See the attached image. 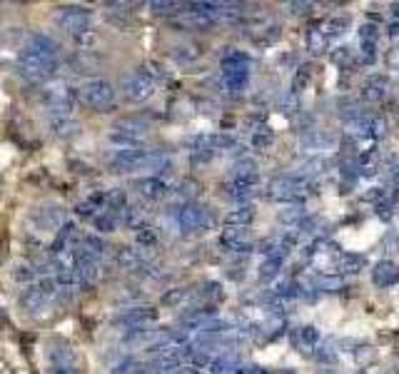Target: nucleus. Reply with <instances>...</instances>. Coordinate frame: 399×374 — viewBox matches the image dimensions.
<instances>
[{
    "mask_svg": "<svg viewBox=\"0 0 399 374\" xmlns=\"http://www.w3.org/2000/svg\"><path fill=\"white\" fill-rule=\"evenodd\" d=\"M232 177H257V162L252 158H242L234 162Z\"/></svg>",
    "mask_w": 399,
    "mask_h": 374,
    "instance_id": "39",
    "label": "nucleus"
},
{
    "mask_svg": "<svg viewBox=\"0 0 399 374\" xmlns=\"http://www.w3.org/2000/svg\"><path fill=\"white\" fill-rule=\"evenodd\" d=\"M317 28L327 35V40H330V38H337V35H342L344 30L349 28V20L347 18H327L325 23H319Z\"/></svg>",
    "mask_w": 399,
    "mask_h": 374,
    "instance_id": "32",
    "label": "nucleus"
},
{
    "mask_svg": "<svg viewBox=\"0 0 399 374\" xmlns=\"http://www.w3.org/2000/svg\"><path fill=\"white\" fill-rule=\"evenodd\" d=\"M304 217H307V210H304L302 202H287L285 210H279V220L290 227H297Z\"/></svg>",
    "mask_w": 399,
    "mask_h": 374,
    "instance_id": "27",
    "label": "nucleus"
},
{
    "mask_svg": "<svg viewBox=\"0 0 399 374\" xmlns=\"http://www.w3.org/2000/svg\"><path fill=\"white\" fill-rule=\"evenodd\" d=\"M377 38H379V28L374 23H365L359 28V43H370V46H377Z\"/></svg>",
    "mask_w": 399,
    "mask_h": 374,
    "instance_id": "44",
    "label": "nucleus"
},
{
    "mask_svg": "<svg viewBox=\"0 0 399 374\" xmlns=\"http://www.w3.org/2000/svg\"><path fill=\"white\" fill-rule=\"evenodd\" d=\"M57 295V284L52 277H40L33 284H25L23 295H20V305L28 312H38Z\"/></svg>",
    "mask_w": 399,
    "mask_h": 374,
    "instance_id": "4",
    "label": "nucleus"
},
{
    "mask_svg": "<svg viewBox=\"0 0 399 374\" xmlns=\"http://www.w3.org/2000/svg\"><path fill=\"white\" fill-rule=\"evenodd\" d=\"M92 225H95V230H100V233H115L120 225V217L115 215V212L103 210L100 215L92 217Z\"/></svg>",
    "mask_w": 399,
    "mask_h": 374,
    "instance_id": "34",
    "label": "nucleus"
},
{
    "mask_svg": "<svg viewBox=\"0 0 399 374\" xmlns=\"http://www.w3.org/2000/svg\"><path fill=\"white\" fill-rule=\"evenodd\" d=\"M322 342V335H319V329L314 327V324H302V327L295 329V345L300 347V349H317V345Z\"/></svg>",
    "mask_w": 399,
    "mask_h": 374,
    "instance_id": "21",
    "label": "nucleus"
},
{
    "mask_svg": "<svg viewBox=\"0 0 399 374\" xmlns=\"http://www.w3.org/2000/svg\"><path fill=\"white\" fill-rule=\"evenodd\" d=\"M267 195L277 202H300L307 195V182L302 177L292 175H279L274 180H270Z\"/></svg>",
    "mask_w": 399,
    "mask_h": 374,
    "instance_id": "6",
    "label": "nucleus"
},
{
    "mask_svg": "<svg viewBox=\"0 0 399 374\" xmlns=\"http://www.w3.org/2000/svg\"><path fill=\"white\" fill-rule=\"evenodd\" d=\"M15 279L18 282H25V284H33L35 282V277H38V265L35 262H20V265L15 267Z\"/></svg>",
    "mask_w": 399,
    "mask_h": 374,
    "instance_id": "37",
    "label": "nucleus"
},
{
    "mask_svg": "<svg viewBox=\"0 0 399 374\" xmlns=\"http://www.w3.org/2000/svg\"><path fill=\"white\" fill-rule=\"evenodd\" d=\"M359 374H370V369H362V372H359Z\"/></svg>",
    "mask_w": 399,
    "mask_h": 374,
    "instance_id": "55",
    "label": "nucleus"
},
{
    "mask_svg": "<svg viewBox=\"0 0 399 374\" xmlns=\"http://www.w3.org/2000/svg\"><path fill=\"white\" fill-rule=\"evenodd\" d=\"M252 220H255V207H252V205H239V207H234L232 212H227L225 225L227 227H247Z\"/></svg>",
    "mask_w": 399,
    "mask_h": 374,
    "instance_id": "26",
    "label": "nucleus"
},
{
    "mask_svg": "<svg viewBox=\"0 0 399 374\" xmlns=\"http://www.w3.org/2000/svg\"><path fill=\"white\" fill-rule=\"evenodd\" d=\"M250 55L242 50H227L223 55V80L232 95H239L250 83Z\"/></svg>",
    "mask_w": 399,
    "mask_h": 374,
    "instance_id": "2",
    "label": "nucleus"
},
{
    "mask_svg": "<svg viewBox=\"0 0 399 374\" xmlns=\"http://www.w3.org/2000/svg\"><path fill=\"white\" fill-rule=\"evenodd\" d=\"M330 57L335 65H340V68H352V62H359L357 50H349V48H335Z\"/></svg>",
    "mask_w": 399,
    "mask_h": 374,
    "instance_id": "38",
    "label": "nucleus"
},
{
    "mask_svg": "<svg viewBox=\"0 0 399 374\" xmlns=\"http://www.w3.org/2000/svg\"><path fill=\"white\" fill-rule=\"evenodd\" d=\"M155 92V80L148 70H132L122 78V95L130 102H145Z\"/></svg>",
    "mask_w": 399,
    "mask_h": 374,
    "instance_id": "9",
    "label": "nucleus"
},
{
    "mask_svg": "<svg viewBox=\"0 0 399 374\" xmlns=\"http://www.w3.org/2000/svg\"><path fill=\"white\" fill-rule=\"evenodd\" d=\"M374 359V349H370V347H362V349H357V362L359 364H367Z\"/></svg>",
    "mask_w": 399,
    "mask_h": 374,
    "instance_id": "48",
    "label": "nucleus"
},
{
    "mask_svg": "<svg viewBox=\"0 0 399 374\" xmlns=\"http://www.w3.org/2000/svg\"><path fill=\"white\" fill-rule=\"evenodd\" d=\"M314 289H317V292H337V289H342V277L322 275V277H317V282H314Z\"/></svg>",
    "mask_w": 399,
    "mask_h": 374,
    "instance_id": "40",
    "label": "nucleus"
},
{
    "mask_svg": "<svg viewBox=\"0 0 399 374\" xmlns=\"http://www.w3.org/2000/svg\"><path fill=\"white\" fill-rule=\"evenodd\" d=\"M389 11H392V20H399V3H394Z\"/></svg>",
    "mask_w": 399,
    "mask_h": 374,
    "instance_id": "54",
    "label": "nucleus"
},
{
    "mask_svg": "<svg viewBox=\"0 0 399 374\" xmlns=\"http://www.w3.org/2000/svg\"><path fill=\"white\" fill-rule=\"evenodd\" d=\"M177 225L183 233H200V230H207V227L215 225V217L210 215L207 207L197 202H185L180 210H177Z\"/></svg>",
    "mask_w": 399,
    "mask_h": 374,
    "instance_id": "8",
    "label": "nucleus"
},
{
    "mask_svg": "<svg viewBox=\"0 0 399 374\" xmlns=\"http://www.w3.org/2000/svg\"><path fill=\"white\" fill-rule=\"evenodd\" d=\"M33 222L38 230H50L57 233L60 227L65 225V210L60 205H46V207H38L33 212Z\"/></svg>",
    "mask_w": 399,
    "mask_h": 374,
    "instance_id": "12",
    "label": "nucleus"
},
{
    "mask_svg": "<svg viewBox=\"0 0 399 374\" xmlns=\"http://www.w3.org/2000/svg\"><path fill=\"white\" fill-rule=\"evenodd\" d=\"M365 257L362 255H342L340 257V272L342 275H357L365 270Z\"/></svg>",
    "mask_w": 399,
    "mask_h": 374,
    "instance_id": "35",
    "label": "nucleus"
},
{
    "mask_svg": "<svg viewBox=\"0 0 399 374\" xmlns=\"http://www.w3.org/2000/svg\"><path fill=\"white\" fill-rule=\"evenodd\" d=\"M158 242V235H155L153 227H140L137 230V244H143V247H153V244Z\"/></svg>",
    "mask_w": 399,
    "mask_h": 374,
    "instance_id": "46",
    "label": "nucleus"
},
{
    "mask_svg": "<svg viewBox=\"0 0 399 374\" xmlns=\"http://www.w3.org/2000/svg\"><path fill=\"white\" fill-rule=\"evenodd\" d=\"M132 187H135L137 193L143 195L145 200H153V202H158V200H165L167 195H170V185H167L162 177L158 175H150V177H140V180L132 182Z\"/></svg>",
    "mask_w": 399,
    "mask_h": 374,
    "instance_id": "13",
    "label": "nucleus"
},
{
    "mask_svg": "<svg viewBox=\"0 0 399 374\" xmlns=\"http://www.w3.org/2000/svg\"><path fill=\"white\" fill-rule=\"evenodd\" d=\"M158 319V312L153 307H143V305H135V307H125V310H120L115 314V324L118 327H125V329H145Z\"/></svg>",
    "mask_w": 399,
    "mask_h": 374,
    "instance_id": "10",
    "label": "nucleus"
},
{
    "mask_svg": "<svg viewBox=\"0 0 399 374\" xmlns=\"http://www.w3.org/2000/svg\"><path fill=\"white\" fill-rule=\"evenodd\" d=\"M387 92H389V78H387V75H372L365 85H362V97H365L367 102L384 100V97H387Z\"/></svg>",
    "mask_w": 399,
    "mask_h": 374,
    "instance_id": "20",
    "label": "nucleus"
},
{
    "mask_svg": "<svg viewBox=\"0 0 399 374\" xmlns=\"http://www.w3.org/2000/svg\"><path fill=\"white\" fill-rule=\"evenodd\" d=\"M80 249H85L88 255L97 257V260H103L105 252H108V247H105V242L97 235H83L80 237Z\"/></svg>",
    "mask_w": 399,
    "mask_h": 374,
    "instance_id": "29",
    "label": "nucleus"
},
{
    "mask_svg": "<svg viewBox=\"0 0 399 374\" xmlns=\"http://www.w3.org/2000/svg\"><path fill=\"white\" fill-rule=\"evenodd\" d=\"M170 374H200V369L192 367V364H180V367H175Z\"/></svg>",
    "mask_w": 399,
    "mask_h": 374,
    "instance_id": "50",
    "label": "nucleus"
},
{
    "mask_svg": "<svg viewBox=\"0 0 399 374\" xmlns=\"http://www.w3.org/2000/svg\"><path fill=\"white\" fill-rule=\"evenodd\" d=\"M220 242H223L225 249L234 252V255H247L255 249V242L247 237L245 227H225L223 235H220Z\"/></svg>",
    "mask_w": 399,
    "mask_h": 374,
    "instance_id": "11",
    "label": "nucleus"
},
{
    "mask_svg": "<svg viewBox=\"0 0 399 374\" xmlns=\"http://www.w3.org/2000/svg\"><path fill=\"white\" fill-rule=\"evenodd\" d=\"M397 374H399V369H397Z\"/></svg>",
    "mask_w": 399,
    "mask_h": 374,
    "instance_id": "56",
    "label": "nucleus"
},
{
    "mask_svg": "<svg viewBox=\"0 0 399 374\" xmlns=\"http://www.w3.org/2000/svg\"><path fill=\"white\" fill-rule=\"evenodd\" d=\"M48 120H50L52 135L65 137V140H68V137H75L80 130V123L73 118V113H52V115H48Z\"/></svg>",
    "mask_w": 399,
    "mask_h": 374,
    "instance_id": "18",
    "label": "nucleus"
},
{
    "mask_svg": "<svg viewBox=\"0 0 399 374\" xmlns=\"http://www.w3.org/2000/svg\"><path fill=\"white\" fill-rule=\"evenodd\" d=\"M290 13H295V15H302V13L312 11V3H290Z\"/></svg>",
    "mask_w": 399,
    "mask_h": 374,
    "instance_id": "49",
    "label": "nucleus"
},
{
    "mask_svg": "<svg viewBox=\"0 0 399 374\" xmlns=\"http://www.w3.org/2000/svg\"><path fill=\"white\" fill-rule=\"evenodd\" d=\"M78 275L83 277V282L85 284H95L100 282V277H103V260H97V257L88 255L85 249H80L78 247Z\"/></svg>",
    "mask_w": 399,
    "mask_h": 374,
    "instance_id": "14",
    "label": "nucleus"
},
{
    "mask_svg": "<svg viewBox=\"0 0 399 374\" xmlns=\"http://www.w3.org/2000/svg\"><path fill=\"white\" fill-rule=\"evenodd\" d=\"M28 46L35 48V50H40L43 55H50V57H57V60H60V46H57L50 35L33 33V35H30V40H28Z\"/></svg>",
    "mask_w": 399,
    "mask_h": 374,
    "instance_id": "22",
    "label": "nucleus"
},
{
    "mask_svg": "<svg viewBox=\"0 0 399 374\" xmlns=\"http://www.w3.org/2000/svg\"><path fill=\"white\" fill-rule=\"evenodd\" d=\"M372 282L377 287H392L399 284V265H394L392 260H382L372 267Z\"/></svg>",
    "mask_w": 399,
    "mask_h": 374,
    "instance_id": "19",
    "label": "nucleus"
},
{
    "mask_svg": "<svg viewBox=\"0 0 399 374\" xmlns=\"http://www.w3.org/2000/svg\"><path fill=\"white\" fill-rule=\"evenodd\" d=\"M272 140H274L272 130H270L267 125H260V127H255V130H252V137H250L252 148L260 150V153H265V150L272 148Z\"/></svg>",
    "mask_w": 399,
    "mask_h": 374,
    "instance_id": "30",
    "label": "nucleus"
},
{
    "mask_svg": "<svg viewBox=\"0 0 399 374\" xmlns=\"http://www.w3.org/2000/svg\"><path fill=\"white\" fill-rule=\"evenodd\" d=\"M314 357L319 359V362H325V364H332L337 359V347L335 345H322V342H319L317 345V349H314Z\"/></svg>",
    "mask_w": 399,
    "mask_h": 374,
    "instance_id": "41",
    "label": "nucleus"
},
{
    "mask_svg": "<svg viewBox=\"0 0 399 374\" xmlns=\"http://www.w3.org/2000/svg\"><path fill=\"white\" fill-rule=\"evenodd\" d=\"M237 374H267V372H265L262 367H245V369H239Z\"/></svg>",
    "mask_w": 399,
    "mask_h": 374,
    "instance_id": "52",
    "label": "nucleus"
},
{
    "mask_svg": "<svg viewBox=\"0 0 399 374\" xmlns=\"http://www.w3.org/2000/svg\"><path fill=\"white\" fill-rule=\"evenodd\" d=\"M75 97H78V90H73L65 83H46V88H43V105H46L48 115L73 113Z\"/></svg>",
    "mask_w": 399,
    "mask_h": 374,
    "instance_id": "7",
    "label": "nucleus"
},
{
    "mask_svg": "<svg viewBox=\"0 0 399 374\" xmlns=\"http://www.w3.org/2000/svg\"><path fill=\"white\" fill-rule=\"evenodd\" d=\"M127 207V193L122 187H115V190H108L105 193V210L108 212H115L120 217V212Z\"/></svg>",
    "mask_w": 399,
    "mask_h": 374,
    "instance_id": "28",
    "label": "nucleus"
},
{
    "mask_svg": "<svg viewBox=\"0 0 399 374\" xmlns=\"http://www.w3.org/2000/svg\"><path fill=\"white\" fill-rule=\"evenodd\" d=\"M354 165H357L359 175H374L377 165H379V153H377L374 148L362 150V153H357V158H354Z\"/></svg>",
    "mask_w": 399,
    "mask_h": 374,
    "instance_id": "25",
    "label": "nucleus"
},
{
    "mask_svg": "<svg viewBox=\"0 0 399 374\" xmlns=\"http://www.w3.org/2000/svg\"><path fill=\"white\" fill-rule=\"evenodd\" d=\"M257 177H230V182L225 185V195L237 202H247L257 190Z\"/></svg>",
    "mask_w": 399,
    "mask_h": 374,
    "instance_id": "15",
    "label": "nucleus"
},
{
    "mask_svg": "<svg viewBox=\"0 0 399 374\" xmlns=\"http://www.w3.org/2000/svg\"><path fill=\"white\" fill-rule=\"evenodd\" d=\"M188 297H190L188 289L177 287V289H172V292H167V295L162 297V305H167V307H180L185 300H188Z\"/></svg>",
    "mask_w": 399,
    "mask_h": 374,
    "instance_id": "43",
    "label": "nucleus"
},
{
    "mask_svg": "<svg viewBox=\"0 0 399 374\" xmlns=\"http://www.w3.org/2000/svg\"><path fill=\"white\" fill-rule=\"evenodd\" d=\"M57 68H60L57 57L43 55V53L30 46H25L20 50V55H18V70L30 83H46V80H50L57 73Z\"/></svg>",
    "mask_w": 399,
    "mask_h": 374,
    "instance_id": "1",
    "label": "nucleus"
},
{
    "mask_svg": "<svg viewBox=\"0 0 399 374\" xmlns=\"http://www.w3.org/2000/svg\"><path fill=\"white\" fill-rule=\"evenodd\" d=\"M309 78H312V68H307V65H302V68H297L295 80H292V88H295V92L302 90V88L309 83Z\"/></svg>",
    "mask_w": 399,
    "mask_h": 374,
    "instance_id": "45",
    "label": "nucleus"
},
{
    "mask_svg": "<svg viewBox=\"0 0 399 374\" xmlns=\"http://www.w3.org/2000/svg\"><path fill=\"white\" fill-rule=\"evenodd\" d=\"M282 260H285V257H277V255L265 257V262L260 265V277H262V279H274V277H277L279 270H282Z\"/></svg>",
    "mask_w": 399,
    "mask_h": 374,
    "instance_id": "36",
    "label": "nucleus"
},
{
    "mask_svg": "<svg viewBox=\"0 0 399 374\" xmlns=\"http://www.w3.org/2000/svg\"><path fill=\"white\" fill-rule=\"evenodd\" d=\"M103 210H105V193H92L90 198L78 205V215L88 217V220H92V217L100 215Z\"/></svg>",
    "mask_w": 399,
    "mask_h": 374,
    "instance_id": "24",
    "label": "nucleus"
},
{
    "mask_svg": "<svg viewBox=\"0 0 399 374\" xmlns=\"http://www.w3.org/2000/svg\"><path fill=\"white\" fill-rule=\"evenodd\" d=\"M387 33H389V35H394V38H399V20H392V23H389Z\"/></svg>",
    "mask_w": 399,
    "mask_h": 374,
    "instance_id": "53",
    "label": "nucleus"
},
{
    "mask_svg": "<svg viewBox=\"0 0 399 374\" xmlns=\"http://www.w3.org/2000/svg\"><path fill=\"white\" fill-rule=\"evenodd\" d=\"M200 297H205V300H223V287L217 282H207L205 287L200 289Z\"/></svg>",
    "mask_w": 399,
    "mask_h": 374,
    "instance_id": "47",
    "label": "nucleus"
},
{
    "mask_svg": "<svg viewBox=\"0 0 399 374\" xmlns=\"http://www.w3.org/2000/svg\"><path fill=\"white\" fill-rule=\"evenodd\" d=\"M80 247V233L75 222H65L55 235V242H52V255H60V252H70V249Z\"/></svg>",
    "mask_w": 399,
    "mask_h": 374,
    "instance_id": "16",
    "label": "nucleus"
},
{
    "mask_svg": "<svg viewBox=\"0 0 399 374\" xmlns=\"http://www.w3.org/2000/svg\"><path fill=\"white\" fill-rule=\"evenodd\" d=\"M55 23L70 35H85L92 30V11L80 6H65L57 11Z\"/></svg>",
    "mask_w": 399,
    "mask_h": 374,
    "instance_id": "5",
    "label": "nucleus"
},
{
    "mask_svg": "<svg viewBox=\"0 0 399 374\" xmlns=\"http://www.w3.org/2000/svg\"><path fill=\"white\" fill-rule=\"evenodd\" d=\"M78 100L83 102L85 108L103 113V110L115 105V88L113 83L105 78H90L78 88Z\"/></svg>",
    "mask_w": 399,
    "mask_h": 374,
    "instance_id": "3",
    "label": "nucleus"
},
{
    "mask_svg": "<svg viewBox=\"0 0 399 374\" xmlns=\"http://www.w3.org/2000/svg\"><path fill=\"white\" fill-rule=\"evenodd\" d=\"M150 11L155 15H175V13H185L188 11V3H172V0H153L150 3Z\"/></svg>",
    "mask_w": 399,
    "mask_h": 374,
    "instance_id": "31",
    "label": "nucleus"
},
{
    "mask_svg": "<svg viewBox=\"0 0 399 374\" xmlns=\"http://www.w3.org/2000/svg\"><path fill=\"white\" fill-rule=\"evenodd\" d=\"M113 262L118 270H125V272H135V270H140V267L145 265L143 255H140V249L135 247H115L113 252Z\"/></svg>",
    "mask_w": 399,
    "mask_h": 374,
    "instance_id": "17",
    "label": "nucleus"
},
{
    "mask_svg": "<svg viewBox=\"0 0 399 374\" xmlns=\"http://www.w3.org/2000/svg\"><path fill=\"white\" fill-rule=\"evenodd\" d=\"M389 65H392V68H399V48H394V50L389 53Z\"/></svg>",
    "mask_w": 399,
    "mask_h": 374,
    "instance_id": "51",
    "label": "nucleus"
},
{
    "mask_svg": "<svg viewBox=\"0 0 399 374\" xmlns=\"http://www.w3.org/2000/svg\"><path fill=\"white\" fill-rule=\"evenodd\" d=\"M327 35L322 33V30L314 25V28H309L307 30V50L309 53H314V55H319V53H325L327 50Z\"/></svg>",
    "mask_w": 399,
    "mask_h": 374,
    "instance_id": "33",
    "label": "nucleus"
},
{
    "mask_svg": "<svg viewBox=\"0 0 399 374\" xmlns=\"http://www.w3.org/2000/svg\"><path fill=\"white\" fill-rule=\"evenodd\" d=\"M210 374H237L239 369V359L234 357V354H230V352H225V354H220V357H215L210 362Z\"/></svg>",
    "mask_w": 399,
    "mask_h": 374,
    "instance_id": "23",
    "label": "nucleus"
},
{
    "mask_svg": "<svg viewBox=\"0 0 399 374\" xmlns=\"http://www.w3.org/2000/svg\"><path fill=\"white\" fill-rule=\"evenodd\" d=\"M143 364L135 362V359H122L113 367V374H143Z\"/></svg>",
    "mask_w": 399,
    "mask_h": 374,
    "instance_id": "42",
    "label": "nucleus"
}]
</instances>
